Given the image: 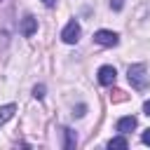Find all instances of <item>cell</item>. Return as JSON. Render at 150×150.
Here are the masks:
<instances>
[{
  "label": "cell",
  "instance_id": "1",
  "mask_svg": "<svg viewBox=\"0 0 150 150\" xmlns=\"http://www.w3.org/2000/svg\"><path fill=\"white\" fill-rule=\"evenodd\" d=\"M127 77H129V84H131L136 91H145V89L150 87V75H148L145 63H134V66H129Z\"/></svg>",
  "mask_w": 150,
  "mask_h": 150
},
{
  "label": "cell",
  "instance_id": "2",
  "mask_svg": "<svg viewBox=\"0 0 150 150\" xmlns=\"http://www.w3.org/2000/svg\"><path fill=\"white\" fill-rule=\"evenodd\" d=\"M80 35H82V28H80V23H77L75 19H70V21L66 23V28L61 30V40H63L66 45H75V42L80 40Z\"/></svg>",
  "mask_w": 150,
  "mask_h": 150
},
{
  "label": "cell",
  "instance_id": "3",
  "mask_svg": "<svg viewBox=\"0 0 150 150\" xmlns=\"http://www.w3.org/2000/svg\"><path fill=\"white\" fill-rule=\"evenodd\" d=\"M94 42H96V45H101V47H115V45L120 42V35H117L115 30L101 28V30H96V33H94Z\"/></svg>",
  "mask_w": 150,
  "mask_h": 150
},
{
  "label": "cell",
  "instance_id": "4",
  "mask_svg": "<svg viewBox=\"0 0 150 150\" xmlns=\"http://www.w3.org/2000/svg\"><path fill=\"white\" fill-rule=\"evenodd\" d=\"M96 77H98V84H103V87H112L115 80H117V70H115L112 66H101L98 73H96Z\"/></svg>",
  "mask_w": 150,
  "mask_h": 150
},
{
  "label": "cell",
  "instance_id": "5",
  "mask_svg": "<svg viewBox=\"0 0 150 150\" xmlns=\"http://www.w3.org/2000/svg\"><path fill=\"white\" fill-rule=\"evenodd\" d=\"M19 30H21L23 38L35 35V33H38V19H35L33 14H26V16L21 19V23H19Z\"/></svg>",
  "mask_w": 150,
  "mask_h": 150
},
{
  "label": "cell",
  "instance_id": "6",
  "mask_svg": "<svg viewBox=\"0 0 150 150\" xmlns=\"http://www.w3.org/2000/svg\"><path fill=\"white\" fill-rule=\"evenodd\" d=\"M136 124H138V120H136L134 115H127V117H120V120H117V131L127 136L129 131H134V129H136Z\"/></svg>",
  "mask_w": 150,
  "mask_h": 150
},
{
  "label": "cell",
  "instance_id": "7",
  "mask_svg": "<svg viewBox=\"0 0 150 150\" xmlns=\"http://www.w3.org/2000/svg\"><path fill=\"white\" fill-rule=\"evenodd\" d=\"M108 148L110 150H127L129 148V141L124 138V134H120V136H115V138L108 141Z\"/></svg>",
  "mask_w": 150,
  "mask_h": 150
},
{
  "label": "cell",
  "instance_id": "8",
  "mask_svg": "<svg viewBox=\"0 0 150 150\" xmlns=\"http://www.w3.org/2000/svg\"><path fill=\"white\" fill-rule=\"evenodd\" d=\"M14 112H16V105H14V103H7V105H0V124H5V122H9V120L14 117Z\"/></svg>",
  "mask_w": 150,
  "mask_h": 150
},
{
  "label": "cell",
  "instance_id": "9",
  "mask_svg": "<svg viewBox=\"0 0 150 150\" xmlns=\"http://www.w3.org/2000/svg\"><path fill=\"white\" fill-rule=\"evenodd\" d=\"M63 136H66V141H63V148H66V150H73V148L77 145V136H75V131L66 127V129H63Z\"/></svg>",
  "mask_w": 150,
  "mask_h": 150
},
{
  "label": "cell",
  "instance_id": "10",
  "mask_svg": "<svg viewBox=\"0 0 150 150\" xmlns=\"http://www.w3.org/2000/svg\"><path fill=\"white\" fill-rule=\"evenodd\" d=\"M33 96H35L38 101H42V98H45V84H35V87H33Z\"/></svg>",
  "mask_w": 150,
  "mask_h": 150
},
{
  "label": "cell",
  "instance_id": "11",
  "mask_svg": "<svg viewBox=\"0 0 150 150\" xmlns=\"http://www.w3.org/2000/svg\"><path fill=\"white\" fill-rule=\"evenodd\" d=\"M124 7V0H110V9H115V12H120Z\"/></svg>",
  "mask_w": 150,
  "mask_h": 150
},
{
  "label": "cell",
  "instance_id": "12",
  "mask_svg": "<svg viewBox=\"0 0 150 150\" xmlns=\"http://www.w3.org/2000/svg\"><path fill=\"white\" fill-rule=\"evenodd\" d=\"M110 98H112V101H124V91H120V89H115V91L110 94Z\"/></svg>",
  "mask_w": 150,
  "mask_h": 150
},
{
  "label": "cell",
  "instance_id": "13",
  "mask_svg": "<svg viewBox=\"0 0 150 150\" xmlns=\"http://www.w3.org/2000/svg\"><path fill=\"white\" fill-rule=\"evenodd\" d=\"M143 112H145V115H148V117H150V98H148V101H145V103H143Z\"/></svg>",
  "mask_w": 150,
  "mask_h": 150
},
{
  "label": "cell",
  "instance_id": "14",
  "mask_svg": "<svg viewBox=\"0 0 150 150\" xmlns=\"http://www.w3.org/2000/svg\"><path fill=\"white\" fill-rule=\"evenodd\" d=\"M143 143H145V145H150V129L143 134Z\"/></svg>",
  "mask_w": 150,
  "mask_h": 150
},
{
  "label": "cell",
  "instance_id": "15",
  "mask_svg": "<svg viewBox=\"0 0 150 150\" xmlns=\"http://www.w3.org/2000/svg\"><path fill=\"white\" fill-rule=\"evenodd\" d=\"M42 5H45V7H54V5H56V0H42Z\"/></svg>",
  "mask_w": 150,
  "mask_h": 150
},
{
  "label": "cell",
  "instance_id": "16",
  "mask_svg": "<svg viewBox=\"0 0 150 150\" xmlns=\"http://www.w3.org/2000/svg\"><path fill=\"white\" fill-rule=\"evenodd\" d=\"M75 115H77V117H82V115H84V105H77V112H75Z\"/></svg>",
  "mask_w": 150,
  "mask_h": 150
}]
</instances>
